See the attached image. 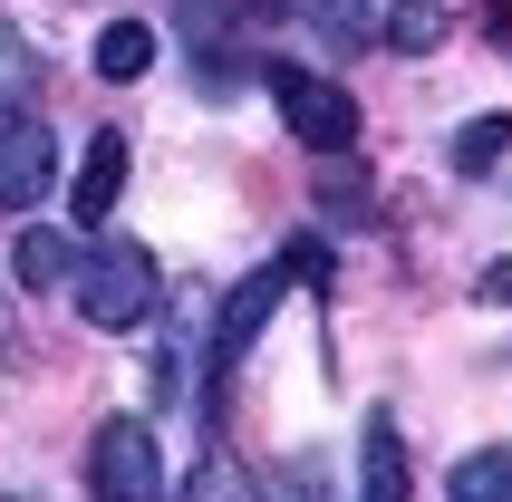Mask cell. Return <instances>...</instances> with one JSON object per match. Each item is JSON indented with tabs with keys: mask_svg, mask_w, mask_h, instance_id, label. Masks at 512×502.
Segmentation results:
<instances>
[{
	"mask_svg": "<svg viewBox=\"0 0 512 502\" xmlns=\"http://www.w3.org/2000/svg\"><path fill=\"white\" fill-rule=\"evenodd\" d=\"M455 502H512V445H484L455 464Z\"/></svg>",
	"mask_w": 512,
	"mask_h": 502,
	"instance_id": "13",
	"label": "cell"
},
{
	"mask_svg": "<svg viewBox=\"0 0 512 502\" xmlns=\"http://www.w3.org/2000/svg\"><path fill=\"white\" fill-rule=\"evenodd\" d=\"M184 502H252V474H242V464H223V454H213V464H203V474L184 483Z\"/></svg>",
	"mask_w": 512,
	"mask_h": 502,
	"instance_id": "15",
	"label": "cell"
},
{
	"mask_svg": "<svg viewBox=\"0 0 512 502\" xmlns=\"http://www.w3.org/2000/svg\"><path fill=\"white\" fill-rule=\"evenodd\" d=\"M49 184H58V136H49V116L0 107V213H29Z\"/></svg>",
	"mask_w": 512,
	"mask_h": 502,
	"instance_id": "4",
	"label": "cell"
},
{
	"mask_svg": "<svg viewBox=\"0 0 512 502\" xmlns=\"http://www.w3.org/2000/svg\"><path fill=\"white\" fill-rule=\"evenodd\" d=\"M281 271H290V280H310V290H329V242H319V232L281 242Z\"/></svg>",
	"mask_w": 512,
	"mask_h": 502,
	"instance_id": "16",
	"label": "cell"
},
{
	"mask_svg": "<svg viewBox=\"0 0 512 502\" xmlns=\"http://www.w3.org/2000/svg\"><path fill=\"white\" fill-rule=\"evenodd\" d=\"M252 502H319V474H310V464H290V474L271 483V493H252Z\"/></svg>",
	"mask_w": 512,
	"mask_h": 502,
	"instance_id": "17",
	"label": "cell"
},
{
	"mask_svg": "<svg viewBox=\"0 0 512 502\" xmlns=\"http://www.w3.org/2000/svg\"><path fill=\"white\" fill-rule=\"evenodd\" d=\"M68 184H78V223H107V213H116V194H126V136H116V126H97Z\"/></svg>",
	"mask_w": 512,
	"mask_h": 502,
	"instance_id": "7",
	"label": "cell"
},
{
	"mask_svg": "<svg viewBox=\"0 0 512 502\" xmlns=\"http://www.w3.org/2000/svg\"><path fill=\"white\" fill-rule=\"evenodd\" d=\"M174 29H184L203 87H223V29H242V20H232V0H174Z\"/></svg>",
	"mask_w": 512,
	"mask_h": 502,
	"instance_id": "11",
	"label": "cell"
},
{
	"mask_svg": "<svg viewBox=\"0 0 512 502\" xmlns=\"http://www.w3.org/2000/svg\"><path fill=\"white\" fill-rule=\"evenodd\" d=\"M281 10L310 29L319 49H368V39H377V29H368V20H377V0H281Z\"/></svg>",
	"mask_w": 512,
	"mask_h": 502,
	"instance_id": "9",
	"label": "cell"
},
{
	"mask_svg": "<svg viewBox=\"0 0 512 502\" xmlns=\"http://www.w3.org/2000/svg\"><path fill=\"white\" fill-rule=\"evenodd\" d=\"M68 290H78L87 329H145V309H155L165 280H155V251L145 242H97L78 271H68Z\"/></svg>",
	"mask_w": 512,
	"mask_h": 502,
	"instance_id": "1",
	"label": "cell"
},
{
	"mask_svg": "<svg viewBox=\"0 0 512 502\" xmlns=\"http://www.w3.org/2000/svg\"><path fill=\"white\" fill-rule=\"evenodd\" d=\"M358 502H406V435L387 406L358 425Z\"/></svg>",
	"mask_w": 512,
	"mask_h": 502,
	"instance_id": "6",
	"label": "cell"
},
{
	"mask_svg": "<svg viewBox=\"0 0 512 502\" xmlns=\"http://www.w3.org/2000/svg\"><path fill=\"white\" fill-rule=\"evenodd\" d=\"M261 10H281V0H261Z\"/></svg>",
	"mask_w": 512,
	"mask_h": 502,
	"instance_id": "18",
	"label": "cell"
},
{
	"mask_svg": "<svg viewBox=\"0 0 512 502\" xmlns=\"http://www.w3.org/2000/svg\"><path fill=\"white\" fill-rule=\"evenodd\" d=\"M281 300H290V271H281V261H261V271H252V280H242V290L223 300V329H213V358H223V367H242V358L261 348V329H271V309H281Z\"/></svg>",
	"mask_w": 512,
	"mask_h": 502,
	"instance_id": "5",
	"label": "cell"
},
{
	"mask_svg": "<svg viewBox=\"0 0 512 502\" xmlns=\"http://www.w3.org/2000/svg\"><path fill=\"white\" fill-rule=\"evenodd\" d=\"M377 39L406 49V58L445 49V39H455V0H387V10H377Z\"/></svg>",
	"mask_w": 512,
	"mask_h": 502,
	"instance_id": "8",
	"label": "cell"
},
{
	"mask_svg": "<svg viewBox=\"0 0 512 502\" xmlns=\"http://www.w3.org/2000/svg\"><path fill=\"white\" fill-rule=\"evenodd\" d=\"M87 483H97V502H165V445H155V425L107 416L97 445H87Z\"/></svg>",
	"mask_w": 512,
	"mask_h": 502,
	"instance_id": "3",
	"label": "cell"
},
{
	"mask_svg": "<svg viewBox=\"0 0 512 502\" xmlns=\"http://www.w3.org/2000/svg\"><path fill=\"white\" fill-rule=\"evenodd\" d=\"M155 49H165V29H155V20H107V29H97V78H107V87L145 78Z\"/></svg>",
	"mask_w": 512,
	"mask_h": 502,
	"instance_id": "10",
	"label": "cell"
},
{
	"mask_svg": "<svg viewBox=\"0 0 512 502\" xmlns=\"http://www.w3.org/2000/svg\"><path fill=\"white\" fill-rule=\"evenodd\" d=\"M503 155H512V116H474L455 136V174H493Z\"/></svg>",
	"mask_w": 512,
	"mask_h": 502,
	"instance_id": "14",
	"label": "cell"
},
{
	"mask_svg": "<svg viewBox=\"0 0 512 502\" xmlns=\"http://www.w3.org/2000/svg\"><path fill=\"white\" fill-rule=\"evenodd\" d=\"M68 251H78V242H68V232H49V223H29L20 242H10V280H20V290H58V280L78 271V261H68Z\"/></svg>",
	"mask_w": 512,
	"mask_h": 502,
	"instance_id": "12",
	"label": "cell"
},
{
	"mask_svg": "<svg viewBox=\"0 0 512 502\" xmlns=\"http://www.w3.org/2000/svg\"><path fill=\"white\" fill-rule=\"evenodd\" d=\"M261 87H271L281 126L310 145V155H348V145H358V97H348L339 78H319V68H300V58H271Z\"/></svg>",
	"mask_w": 512,
	"mask_h": 502,
	"instance_id": "2",
	"label": "cell"
}]
</instances>
